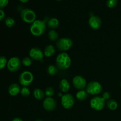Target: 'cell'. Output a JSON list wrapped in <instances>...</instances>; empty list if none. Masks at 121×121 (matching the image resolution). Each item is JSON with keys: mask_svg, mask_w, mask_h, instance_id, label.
<instances>
[{"mask_svg": "<svg viewBox=\"0 0 121 121\" xmlns=\"http://www.w3.org/2000/svg\"><path fill=\"white\" fill-rule=\"evenodd\" d=\"M47 21L46 20H37L32 23L30 27L31 33L34 36H40L43 35L46 31V23Z\"/></svg>", "mask_w": 121, "mask_h": 121, "instance_id": "6da1fadb", "label": "cell"}, {"mask_svg": "<svg viewBox=\"0 0 121 121\" xmlns=\"http://www.w3.org/2000/svg\"><path fill=\"white\" fill-rule=\"evenodd\" d=\"M56 66L58 69L62 70H67L71 66V59L67 53H61L57 56L56 60Z\"/></svg>", "mask_w": 121, "mask_h": 121, "instance_id": "7a4b0ae2", "label": "cell"}, {"mask_svg": "<svg viewBox=\"0 0 121 121\" xmlns=\"http://www.w3.org/2000/svg\"><path fill=\"white\" fill-rule=\"evenodd\" d=\"M21 18L26 23H33L36 20V14L32 9L24 8L21 12Z\"/></svg>", "mask_w": 121, "mask_h": 121, "instance_id": "3957f363", "label": "cell"}, {"mask_svg": "<svg viewBox=\"0 0 121 121\" xmlns=\"http://www.w3.org/2000/svg\"><path fill=\"white\" fill-rule=\"evenodd\" d=\"M34 76L29 71H24L19 76V82L23 87H28L33 83Z\"/></svg>", "mask_w": 121, "mask_h": 121, "instance_id": "277c9868", "label": "cell"}, {"mask_svg": "<svg viewBox=\"0 0 121 121\" xmlns=\"http://www.w3.org/2000/svg\"><path fill=\"white\" fill-rule=\"evenodd\" d=\"M56 47L59 50L63 51H67L72 47L73 45V41L72 39L68 37H63L59 39L57 41Z\"/></svg>", "mask_w": 121, "mask_h": 121, "instance_id": "5b68a950", "label": "cell"}, {"mask_svg": "<svg viewBox=\"0 0 121 121\" xmlns=\"http://www.w3.org/2000/svg\"><path fill=\"white\" fill-rule=\"evenodd\" d=\"M86 91L89 94L97 95L100 94L102 91L101 84L96 81H92L89 83L86 86Z\"/></svg>", "mask_w": 121, "mask_h": 121, "instance_id": "8992f818", "label": "cell"}, {"mask_svg": "<svg viewBox=\"0 0 121 121\" xmlns=\"http://www.w3.org/2000/svg\"><path fill=\"white\" fill-rule=\"evenodd\" d=\"M91 107L95 111H101L105 105V100L101 96L94 97L90 102Z\"/></svg>", "mask_w": 121, "mask_h": 121, "instance_id": "52a82bcc", "label": "cell"}, {"mask_svg": "<svg viewBox=\"0 0 121 121\" xmlns=\"http://www.w3.org/2000/svg\"><path fill=\"white\" fill-rule=\"evenodd\" d=\"M21 61L18 57H14L11 58L7 62V68L10 72H16L21 67Z\"/></svg>", "mask_w": 121, "mask_h": 121, "instance_id": "ba28073f", "label": "cell"}, {"mask_svg": "<svg viewBox=\"0 0 121 121\" xmlns=\"http://www.w3.org/2000/svg\"><path fill=\"white\" fill-rule=\"evenodd\" d=\"M61 103L63 107L66 109H69L73 108L74 105V98L70 93H66L61 97Z\"/></svg>", "mask_w": 121, "mask_h": 121, "instance_id": "9c48e42d", "label": "cell"}, {"mask_svg": "<svg viewBox=\"0 0 121 121\" xmlns=\"http://www.w3.org/2000/svg\"><path fill=\"white\" fill-rule=\"evenodd\" d=\"M73 86L79 91L83 90L87 86V82L85 78L80 75L76 76L73 79Z\"/></svg>", "mask_w": 121, "mask_h": 121, "instance_id": "30bf717a", "label": "cell"}, {"mask_svg": "<svg viewBox=\"0 0 121 121\" xmlns=\"http://www.w3.org/2000/svg\"><path fill=\"white\" fill-rule=\"evenodd\" d=\"M29 55L33 60L36 61H42L43 60L44 53L40 48L33 47L30 50Z\"/></svg>", "mask_w": 121, "mask_h": 121, "instance_id": "8fae6325", "label": "cell"}, {"mask_svg": "<svg viewBox=\"0 0 121 121\" xmlns=\"http://www.w3.org/2000/svg\"><path fill=\"white\" fill-rule=\"evenodd\" d=\"M89 25L93 30H98L101 27L102 20L96 15H92L89 20Z\"/></svg>", "mask_w": 121, "mask_h": 121, "instance_id": "7c38bea8", "label": "cell"}, {"mask_svg": "<svg viewBox=\"0 0 121 121\" xmlns=\"http://www.w3.org/2000/svg\"><path fill=\"white\" fill-rule=\"evenodd\" d=\"M43 107L45 109L48 111H53L56 107V102L52 97H48L44 100Z\"/></svg>", "mask_w": 121, "mask_h": 121, "instance_id": "4fadbf2b", "label": "cell"}, {"mask_svg": "<svg viewBox=\"0 0 121 121\" xmlns=\"http://www.w3.org/2000/svg\"><path fill=\"white\" fill-rule=\"evenodd\" d=\"M21 91V89H20V86L17 83H13L9 86L8 87V92L10 95L16 96Z\"/></svg>", "mask_w": 121, "mask_h": 121, "instance_id": "5bb4252c", "label": "cell"}, {"mask_svg": "<svg viewBox=\"0 0 121 121\" xmlns=\"http://www.w3.org/2000/svg\"><path fill=\"white\" fill-rule=\"evenodd\" d=\"M70 83L66 79H62L59 84V87L61 92L63 93H67L70 89Z\"/></svg>", "mask_w": 121, "mask_h": 121, "instance_id": "9a60e30c", "label": "cell"}, {"mask_svg": "<svg viewBox=\"0 0 121 121\" xmlns=\"http://www.w3.org/2000/svg\"><path fill=\"white\" fill-rule=\"evenodd\" d=\"M47 25L50 29L55 30L59 26V21L56 18H52L47 21Z\"/></svg>", "mask_w": 121, "mask_h": 121, "instance_id": "2e32d148", "label": "cell"}, {"mask_svg": "<svg viewBox=\"0 0 121 121\" xmlns=\"http://www.w3.org/2000/svg\"><path fill=\"white\" fill-rule=\"evenodd\" d=\"M55 53V48L53 45H48L44 48V55L46 57H50Z\"/></svg>", "mask_w": 121, "mask_h": 121, "instance_id": "e0dca14e", "label": "cell"}, {"mask_svg": "<svg viewBox=\"0 0 121 121\" xmlns=\"http://www.w3.org/2000/svg\"><path fill=\"white\" fill-rule=\"evenodd\" d=\"M88 94L89 93H87L86 91L81 90V91H79V92L77 93L76 97L78 99V100H80V101H83L87 99Z\"/></svg>", "mask_w": 121, "mask_h": 121, "instance_id": "ac0fdd59", "label": "cell"}, {"mask_svg": "<svg viewBox=\"0 0 121 121\" xmlns=\"http://www.w3.org/2000/svg\"><path fill=\"white\" fill-rule=\"evenodd\" d=\"M33 95L34 98L37 100H41L44 98L45 93L40 89H35L33 92Z\"/></svg>", "mask_w": 121, "mask_h": 121, "instance_id": "d6986e66", "label": "cell"}, {"mask_svg": "<svg viewBox=\"0 0 121 121\" xmlns=\"http://www.w3.org/2000/svg\"><path fill=\"white\" fill-rule=\"evenodd\" d=\"M106 106L111 111H115L118 108V103L113 99H109L106 102Z\"/></svg>", "mask_w": 121, "mask_h": 121, "instance_id": "ffe728a7", "label": "cell"}, {"mask_svg": "<svg viewBox=\"0 0 121 121\" xmlns=\"http://www.w3.org/2000/svg\"><path fill=\"white\" fill-rule=\"evenodd\" d=\"M59 72V69L57 67V66L55 65H50L48 67H47V73L51 76H54L56 74L58 73Z\"/></svg>", "mask_w": 121, "mask_h": 121, "instance_id": "44dd1931", "label": "cell"}, {"mask_svg": "<svg viewBox=\"0 0 121 121\" xmlns=\"http://www.w3.org/2000/svg\"><path fill=\"white\" fill-rule=\"evenodd\" d=\"M48 36L51 41H56L59 38V34L55 30H52L48 32Z\"/></svg>", "mask_w": 121, "mask_h": 121, "instance_id": "7402d4cb", "label": "cell"}, {"mask_svg": "<svg viewBox=\"0 0 121 121\" xmlns=\"http://www.w3.org/2000/svg\"><path fill=\"white\" fill-rule=\"evenodd\" d=\"M21 63L26 67H30L33 64V59L29 57H26L22 59Z\"/></svg>", "mask_w": 121, "mask_h": 121, "instance_id": "603a6c76", "label": "cell"}, {"mask_svg": "<svg viewBox=\"0 0 121 121\" xmlns=\"http://www.w3.org/2000/svg\"><path fill=\"white\" fill-rule=\"evenodd\" d=\"M5 24L6 26L9 28L14 27L15 24V21L14 19H13L11 17H8L5 20Z\"/></svg>", "mask_w": 121, "mask_h": 121, "instance_id": "cb8c5ba5", "label": "cell"}, {"mask_svg": "<svg viewBox=\"0 0 121 121\" xmlns=\"http://www.w3.org/2000/svg\"><path fill=\"white\" fill-rule=\"evenodd\" d=\"M21 95L24 97H27L30 95V91L27 87H23L20 91Z\"/></svg>", "mask_w": 121, "mask_h": 121, "instance_id": "d4e9b609", "label": "cell"}, {"mask_svg": "<svg viewBox=\"0 0 121 121\" xmlns=\"http://www.w3.org/2000/svg\"><path fill=\"white\" fill-rule=\"evenodd\" d=\"M45 95L48 97H52L54 94V90L53 87H48L45 91Z\"/></svg>", "mask_w": 121, "mask_h": 121, "instance_id": "484cf974", "label": "cell"}, {"mask_svg": "<svg viewBox=\"0 0 121 121\" xmlns=\"http://www.w3.org/2000/svg\"><path fill=\"white\" fill-rule=\"evenodd\" d=\"M118 4V0H108L106 2V5L110 8L115 7Z\"/></svg>", "mask_w": 121, "mask_h": 121, "instance_id": "4316f807", "label": "cell"}, {"mask_svg": "<svg viewBox=\"0 0 121 121\" xmlns=\"http://www.w3.org/2000/svg\"><path fill=\"white\" fill-rule=\"evenodd\" d=\"M7 60L4 56H0V70L2 69L7 65Z\"/></svg>", "mask_w": 121, "mask_h": 121, "instance_id": "83f0119b", "label": "cell"}, {"mask_svg": "<svg viewBox=\"0 0 121 121\" xmlns=\"http://www.w3.org/2000/svg\"><path fill=\"white\" fill-rule=\"evenodd\" d=\"M102 98L104 100L106 101V100H109L111 98V93L108 92H105L103 93L102 95Z\"/></svg>", "mask_w": 121, "mask_h": 121, "instance_id": "f1b7e54d", "label": "cell"}, {"mask_svg": "<svg viewBox=\"0 0 121 121\" xmlns=\"http://www.w3.org/2000/svg\"><path fill=\"white\" fill-rule=\"evenodd\" d=\"M9 0H0V9L5 7L8 5Z\"/></svg>", "mask_w": 121, "mask_h": 121, "instance_id": "f546056e", "label": "cell"}, {"mask_svg": "<svg viewBox=\"0 0 121 121\" xmlns=\"http://www.w3.org/2000/svg\"><path fill=\"white\" fill-rule=\"evenodd\" d=\"M5 14L4 11L2 9H0V21L5 18Z\"/></svg>", "mask_w": 121, "mask_h": 121, "instance_id": "4dcf8cb0", "label": "cell"}, {"mask_svg": "<svg viewBox=\"0 0 121 121\" xmlns=\"http://www.w3.org/2000/svg\"><path fill=\"white\" fill-rule=\"evenodd\" d=\"M12 121H22V120L20 118H15Z\"/></svg>", "mask_w": 121, "mask_h": 121, "instance_id": "1f68e13d", "label": "cell"}, {"mask_svg": "<svg viewBox=\"0 0 121 121\" xmlns=\"http://www.w3.org/2000/svg\"><path fill=\"white\" fill-rule=\"evenodd\" d=\"M19 1H20V2H22V3H26V2H28L29 0H19Z\"/></svg>", "mask_w": 121, "mask_h": 121, "instance_id": "d6a6232c", "label": "cell"}, {"mask_svg": "<svg viewBox=\"0 0 121 121\" xmlns=\"http://www.w3.org/2000/svg\"><path fill=\"white\" fill-rule=\"evenodd\" d=\"M36 121H41V120H37Z\"/></svg>", "mask_w": 121, "mask_h": 121, "instance_id": "836d02e7", "label": "cell"}, {"mask_svg": "<svg viewBox=\"0 0 121 121\" xmlns=\"http://www.w3.org/2000/svg\"><path fill=\"white\" fill-rule=\"evenodd\" d=\"M120 85H121V84H120Z\"/></svg>", "mask_w": 121, "mask_h": 121, "instance_id": "e575fe53", "label": "cell"}, {"mask_svg": "<svg viewBox=\"0 0 121 121\" xmlns=\"http://www.w3.org/2000/svg\"><path fill=\"white\" fill-rule=\"evenodd\" d=\"M57 1H61V0H57Z\"/></svg>", "mask_w": 121, "mask_h": 121, "instance_id": "d590c367", "label": "cell"}]
</instances>
